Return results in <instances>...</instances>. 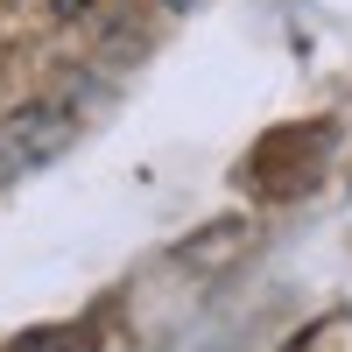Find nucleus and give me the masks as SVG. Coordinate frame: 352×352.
I'll use <instances>...</instances> for the list:
<instances>
[{
    "mask_svg": "<svg viewBox=\"0 0 352 352\" xmlns=\"http://www.w3.org/2000/svg\"><path fill=\"white\" fill-rule=\"evenodd\" d=\"M14 352H85V331H28L14 338Z\"/></svg>",
    "mask_w": 352,
    "mask_h": 352,
    "instance_id": "f03ea898",
    "label": "nucleus"
},
{
    "mask_svg": "<svg viewBox=\"0 0 352 352\" xmlns=\"http://www.w3.org/2000/svg\"><path fill=\"white\" fill-rule=\"evenodd\" d=\"M64 141H71V120L56 106H28V113H14V120H0V184L43 169Z\"/></svg>",
    "mask_w": 352,
    "mask_h": 352,
    "instance_id": "f257e3e1",
    "label": "nucleus"
}]
</instances>
